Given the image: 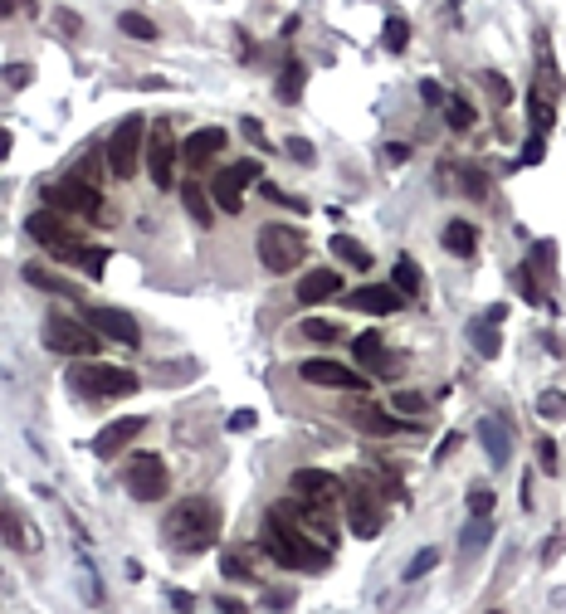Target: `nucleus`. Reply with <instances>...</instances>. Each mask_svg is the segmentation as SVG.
Wrapping results in <instances>:
<instances>
[{
    "label": "nucleus",
    "mask_w": 566,
    "mask_h": 614,
    "mask_svg": "<svg viewBox=\"0 0 566 614\" xmlns=\"http://www.w3.org/2000/svg\"><path fill=\"white\" fill-rule=\"evenodd\" d=\"M259 546L269 551V556L279 561V566L303 570V576H317V570L332 566V546H327L323 536H313L308 527H298L279 503H274L269 512H264V536H259Z\"/></svg>",
    "instance_id": "nucleus-1"
},
{
    "label": "nucleus",
    "mask_w": 566,
    "mask_h": 614,
    "mask_svg": "<svg viewBox=\"0 0 566 614\" xmlns=\"http://www.w3.org/2000/svg\"><path fill=\"white\" fill-rule=\"evenodd\" d=\"M220 527H225V517L210 497H186V503H176L167 512V541L176 551H186V556L210 546V541L220 536Z\"/></svg>",
    "instance_id": "nucleus-2"
},
{
    "label": "nucleus",
    "mask_w": 566,
    "mask_h": 614,
    "mask_svg": "<svg viewBox=\"0 0 566 614\" xmlns=\"http://www.w3.org/2000/svg\"><path fill=\"white\" fill-rule=\"evenodd\" d=\"M25 234L39 239V244H45L59 264H78V258L88 254V234L74 230V225L64 220V210H35L25 220Z\"/></svg>",
    "instance_id": "nucleus-3"
},
{
    "label": "nucleus",
    "mask_w": 566,
    "mask_h": 614,
    "mask_svg": "<svg viewBox=\"0 0 566 614\" xmlns=\"http://www.w3.org/2000/svg\"><path fill=\"white\" fill-rule=\"evenodd\" d=\"M69 385L88 400H122V395H137V376L118 366H103V361H84V366L69 371Z\"/></svg>",
    "instance_id": "nucleus-4"
},
{
    "label": "nucleus",
    "mask_w": 566,
    "mask_h": 614,
    "mask_svg": "<svg viewBox=\"0 0 566 614\" xmlns=\"http://www.w3.org/2000/svg\"><path fill=\"white\" fill-rule=\"evenodd\" d=\"M49 205L64 215H88V220H112V210L103 205V191L98 181H88V176H64V181L49 185Z\"/></svg>",
    "instance_id": "nucleus-5"
},
{
    "label": "nucleus",
    "mask_w": 566,
    "mask_h": 614,
    "mask_svg": "<svg viewBox=\"0 0 566 614\" xmlns=\"http://www.w3.org/2000/svg\"><path fill=\"white\" fill-rule=\"evenodd\" d=\"M103 332L94 322H78V317H49L45 322V347L54 356H98L103 351Z\"/></svg>",
    "instance_id": "nucleus-6"
},
{
    "label": "nucleus",
    "mask_w": 566,
    "mask_h": 614,
    "mask_svg": "<svg viewBox=\"0 0 566 614\" xmlns=\"http://www.w3.org/2000/svg\"><path fill=\"white\" fill-rule=\"evenodd\" d=\"M308 254V239L303 230H288V225H264L259 230V258L269 274H288V268H298Z\"/></svg>",
    "instance_id": "nucleus-7"
},
{
    "label": "nucleus",
    "mask_w": 566,
    "mask_h": 614,
    "mask_svg": "<svg viewBox=\"0 0 566 614\" xmlns=\"http://www.w3.org/2000/svg\"><path fill=\"white\" fill-rule=\"evenodd\" d=\"M142 137H147V118H122L118 132L108 137V151H103V161H108V171L118 176V181H127L132 171H137V156H142Z\"/></svg>",
    "instance_id": "nucleus-8"
},
{
    "label": "nucleus",
    "mask_w": 566,
    "mask_h": 614,
    "mask_svg": "<svg viewBox=\"0 0 566 614\" xmlns=\"http://www.w3.org/2000/svg\"><path fill=\"white\" fill-rule=\"evenodd\" d=\"M347 527H352V536H381V527H386V517H381L376 497H372V473H357L347 478Z\"/></svg>",
    "instance_id": "nucleus-9"
},
{
    "label": "nucleus",
    "mask_w": 566,
    "mask_h": 614,
    "mask_svg": "<svg viewBox=\"0 0 566 614\" xmlns=\"http://www.w3.org/2000/svg\"><path fill=\"white\" fill-rule=\"evenodd\" d=\"M122 487H127L137 503L167 497V463H161V454H132L127 468H122Z\"/></svg>",
    "instance_id": "nucleus-10"
},
{
    "label": "nucleus",
    "mask_w": 566,
    "mask_h": 614,
    "mask_svg": "<svg viewBox=\"0 0 566 614\" xmlns=\"http://www.w3.org/2000/svg\"><path fill=\"white\" fill-rule=\"evenodd\" d=\"M250 181H264V166L259 161H234V166H225V171H215V201H220V210H230V215H240V205H244V185Z\"/></svg>",
    "instance_id": "nucleus-11"
},
{
    "label": "nucleus",
    "mask_w": 566,
    "mask_h": 614,
    "mask_svg": "<svg viewBox=\"0 0 566 614\" xmlns=\"http://www.w3.org/2000/svg\"><path fill=\"white\" fill-rule=\"evenodd\" d=\"M171 166H176V137H171V118L152 122V137H147V171L161 191H171Z\"/></svg>",
    "instance_id": "nucleus-12"
},
{
    "label": "nucleus",
    "mask_w": 566,
    "mask_h": 614,
    "mask_svg": "<svg viewBox=\"0 0 566 614\" xmlns=\"http://www.w3.org/2000/svg\"><path fill=\"white\" fill-rule=\"evenodd\" d=\"M288 493L303 497V503H327V507H332L337 497L347 493V483H342V478H332V473H323V468H298L293 483H288Z\"/></svg>",
    "instance_id": "nucleus-13"
},
{
    "label": "nucleus",
    "mask_w": 566,
    "mask_h": 614,
    "mask_svg": "<svg viewBox=\"0 0 566 614\" xmlns=\"http://www.w3.org/2000/svg\"><path fill=\"white\" fill-rule=\"evenodd\" d=\"M303 381L332 385V390H366V376H357L352 366H337V361H303Z\"/></svg>",
    "instance_id": "nucleus-14"
},
{
    "label": "nucleus",
    "mask_w": 566,
    "mask_h": 614,
    "mask_svg": "<svg viewBox=\"0 0 566 614\" xmlns=\"http://www.w3.org/2000/svg\"><path fill=\"white\" fill-rule=\"evenodd\" d=\"M357 361H362L366 371H376V376H396L400 371V356L396 351H386V341H381V332H362V337L352 341Z\"/></svg>",
    "instance_id": "nucleus-15"
},
{
    "label": "nucleus",
    "mask_w": 566,
    "mask_h": 614,
    "mask_svg": "<svg viewBox=\"0 0 566 614\" xmlns=\"http://www.w3.org/2000/svg\"><path fill=\"white\" fill-rule=\"evenodd\" d=\"M88 322H94L103 337L122 341V347H137V341H142V327L127 317V312H118V307H94V312H88Z\"/></svg>",
    "instance_id": "nucleus-16"
},
{
    "label": "nucleus",
    "mask_w": 566,
    "mask_h": 614,
    "mask_svg": "<svg viewBox=\"0 0 566 614\" xmlns=\"http://www.w3.org/2000/svg\"><path fill=\"white\" fill-rule=\"evenodd\" d=\"M347 303L362 307V312H381V317H390V312H400L406 293H400L396 283H366V288H357V293L347 298Z\"/></svg>",
    "instance_id": "nucleus-17"
},
{
    "label": "nucleus",
    "mask_w": 566,
    "mask_h": 614,
    "mask_svg": "<svg viewBox=\"0 0 566 614\" xmlns=\"http://www.w3.org/2000/svg\"><path fill=\"white\" fill-rule=\"evenodd\" d=\"M327 298H342V274L313 268L308 278H298V303L303 307H317V303H327Z\"/></svg>",
    "instance_id": "nucleus-18"
},
{
    "label": "nucleus",
    "mask_w": 566,
    "mask_h": 614,
    "mask_svg": "<svg viewBox=\"0 0 566 614\" xmlns=\"http://www.w3.org/2000/svg\"><path fill=\"white\" fill-rule=\"evenodd\" d=\"M142 430H147V420H142V414H127V420H112L108 430H103L98 439H94V454H98V459H112V454H118V449H127V444H132V434H142Z\"/></svg>",
    "instance_id": "nucleus-19"
},
{
    "label": "nucleus",
    "mask_w": 566,
    "mask_h": 614,
    "mask_svg": "<svg viewBox=\"0 0 566 614\" xmlns=\"http://www.w3.org/2000/svg\"><path fill=\"white\" fill-rule=\"evenodd\" d=\"M479 434H483V449H488V459H493V468H503V463L513 459V439H508V424H503L498 414H483Z\"/></svg>",
    "instance_id": "nucleus-20"
},
{
    "label": "nucleus",
    "mask_w": 566,
    "mask_h": 614,
    "mask_svg": "<svg viewBox=\"0 0 566 614\" xmlns=\"http://www.w3.org/2000/svg\"><path fill=\"white\" fill-rule=\"evenodd\" d=\"M220 147H225V132L220 127H201V132H191V137L181 142V156H186V166H205Z\"/></svg>",
    "instance_id": "nucleus-21"
},
{
    "label": "nucleus",
    "mask_w": 566,
    "mask_h": 614,
    "mask_svg": "<svg viewBox=\"0 0 566 614\" xmlns=\"http://www.w3.org/2000/svg\"><path fill=\"white\" fill-rule=\"evenodd\" d=\"M352 420L362 424V430H372V434H406V424H400L396 414H381L376 405H357Z\"/></svg>",
    "instance_id": "nucleus-22"
},
{
    "label": "nucleus",
    "mask_w": 566,
    "mask_h": 614,
    "mask_svg": "<svg viewBox=\"0 0 566 614\" xmlns=\"http://www.w3.org/2000/svg\"><path fill=\"white\" fill-rule=\"evenodd\" d=\"M445 249H449L455 258H469L473 249H479V234H473V225H469V220H449V225H445Z\"/></svg>",
    "instance_id": "nucleus-23"
},
{
    "label": "nucleus",
    "mask_w": 566,
    "mask_h": 614,
    "mask_svg": "<svg viewBox=\"0 0 566 614\" xmlns=\"http://www.w3.org/2000/svg\"><path fill=\"white\" fill-rule=\"evenodd\" d=\"M5 546H20V551H39V536L25 527V517L5 503Z\"/></svg>",
    "instance_id": "nucleus-24"
},
{
    "label": "nucleus",
    "mask_w": 566,
    "mask_h": 614,
    "mask_svg": "<svg viewBox=\"0 0 566 614\" xmlns=\"http://www.w3.org/2000/svg\"><path fill=\"white\" fill-rule=\"evenodd\" d=\"M469 341L483 351V356H498V351H503V341H498V322H488V317L469 322Z\"/></svg>",
    "instance_id": "nucleus-25"
},
{
    "label": "nucleus",
    "mask_w": 566,
    "mask_h": 614,
    "mask_svg": "<svg viewBox=\"0 0 566 614\" xmlns=\"http://www.w3.org/2000/svg\"><path fill=\"white\" fill-rule=\"evenodd\" d=\"M332 254H337V258H347V264H352L357 274H366V268H372V249H362L352 234H337V239H332Z\"/></svg>",
    "instance_id": "nucleus-26"
},
{
    "label": "nucleus",
    "mask_w": 566,
    "mask_h": 614,
    "mask_svg": "<svg viewBox=\"0 0 566 614\" xmlns=\"http://www.w3.org/2000/svg\"><path fill=\"white\" fill-rule=\"evenodd\" d=\"M390 283H396L406 298H415V293H420V264H415L410 254H400L396 268H390Z\"/></svg>",
    "instance_id": "nucleus-27"
},
{
    "label": "nucleus",
    "mask_w": 566,
    "mask_h": 614,
    "mask_svg": "<svg viewBox=\"0 0 566 614\" xmlns=\"http://www.w3.org/2000/svg\"><path fill=\"white\" fill-rule=\"evenodd\" d=\"M20 274H25L35 288H45V293H59V298H78V288H74V283H64V278L45 274V268H39V264H25V268H20Z\"/></svg>",
    "instance_id": "nucleus-28"
},
{
    "label": "nucleus",
    "mask_w": 566,
    "mask_h": 614,
    "mask_svg": "<svg viewBox=\"0 0 566 614\" xmlns=\"http://www.w3.org/2000/svg\"><path fill=\"white\" fill-rule=\"evenodd\" d=\"M303 83H308V69L303 64H288L279 74V88H274V93H279V102H298V98H303Z\"/></svg>",
    "instance_id": "nucleus-29"
},
{
    "label": "nucleus",
    "mask_w": 566,
    "mask_h": 614,
    "mask_svg": "<svg viewBox=\"0 0 566 614\" xmlns=\"http://www.w3.org/2000/svg\"><path fill=\"white\" fill-rule=\"evenodd\" d=\"M459 185H464V191L473 195V201H488V176H483V171H473V166L469 161H459Z\"/></svg>",
    "instance_id": "nucleus-30"
},
{
    "label": "nucleus",
    "mask_w": 566,
    "mask_h": 614,
    "mask_svg": "<svg viewBox=\"0 0 566 614\" xmlns=\"http://www.w3.org/2000/svg\"><path fill=\"white\" fill-rule=\"evenodd\" d=\"M488 536H493V522H488V517H473V522L464 527V536H459V546L479 551V546H488Z\"/></svg>",
    "instance_id": "nucleus-31"
},
{
    "label": "nucleus",
    "mask_w": 566,
    "mask_h": 614,
    "mask_svg": "<svg viewBox=\"0 0 566 614\" xmlns=\"http://www.w3.org/2000/svg\"><path fill=\"white\" fill-rule=\"evenodd\" d=\"M381 45H386V49H396V54H400V49L410 45V25H406L400 15H390V20H386V29H381Z\"/></svg>",
    "instance_id": "nucleus-32"
},
{
    "label": "nucleus",
    "mask_w": 566,
    "mask_h": 614,
    "mask_svg": "<svg viewBox=\"0 0 566 614\" xmlns=\"http://www.w3.org/2000/svg\"><path fill=\"white\" fill-rule=\"evenodd\" d=\"M220 570H225L230 580H254V561L240 556V551H225V556H220Z\"/></svg>",
    "instance_id": "nucleus-33"
},
{
    "label": "nucleus",
    "mask_w": 566,
    "mask_h": 614,
    "mask_svg": "<svg viewBox=\"0 0 566 614\" xmlns=\"http://www.w3.org/2000/svg\"><path fill=\"white\" fill-rule=\"evenodd\" d=\"M181 201H186V210H191L201 225H210V205H205V191H201V185H195V181H186V185H181Z\"/></svg>",
    "instance_id": "nucleus-34"
},
{
    "label": "nucleus",
    "mask_w": 566,
    "mask_h": 614,
    "mask_svg": "<svg viewBox=\"0 0 566 614\" xmlns=\"http://www.w3.org/2000/svg\"><path fill=\"white\" fill-rule=\"evenodd\" d=\"M303 337L308 341H337L342 327H337V322H323V317H303Z\"/></svg>",
    "instance_id": "nucleus-35"
},
{
    "label": "nucleus",
    "mask_w": 566,
    "mask_h": 614,
    "mask_svg": "<svg viewBox=\"0 0 566 614\" xmlns=\"http://www.w3.org/2000/svg\"><path fill=\"white\" fill-rule=\"evenodd\" d=\"M445 112H449V127H455V132H469L473 122H479V118H473V108H469L464 98H449V102H445Z\"/></svg>",
    "instance_id": "nucleus-36"
},
{
    "label": "nucleus",
    "mask_w": 566,
    "mask_h": 614,
    "mask_svg": "<svg viewBox=\"0 0 566 614\" xmlns=\"http://www.w3.org/2000/svg\"><path fill=\"white\" fill-rule=\"evenodd\" d=\"M528 112H532V122H537V132H547L552 127V102H547V93H528Z\"/></svg>",
    "instance_id": "nucleus-37"
},
{
    "label": "nucleus",
    "mask_w": 566,
    "mask_h": 614,
    "mask_svg": "<svg viewBox=\"0 0 566 614\" xmlns=\"http://www.w3.org/2000/svg\"><path fill=\"white\" fill-rule=\"evenodd\" d=\"M118 25H122V35H137V39H157V25H152L147 15H118Z\"/></svg>",
    "instance_id": "nucleus-38"
},
{
    "label": "nucleus",
    "mask_w": 566,
    "mask_h": 614,
    "mask_svg": "<svg viewBox=\"0 0 566 614\" xmlns=\"http://www.w3.org/2000/svg\"><path fill=\"white\" fill-rule=\"evenodd\" d=\"M513 288L522 293V303H542V293H537V283H532V268L528 264L513 268Z\"/></svg>",
    "instance_id": "nucleus-39"
},
{
    "label": "nucleus",
    "mask_w": 566,
    "mask_h": 614,
    "mask_svg": "<svg viewBox=\"0 0 566 614\" xmlns=\"http://www.w3.org/2000/svg\"><path fill=\"white\" fill-rule=\"evenodd\" d=\"M435 566H439V551H435V546H425V551H420V556L406 566V580H420V576H430V570H435Z\"/></svg>",
    "instance_id": "nucleus-40"
},
{
    "label": "nucleus",
    "mask_w": 566,
    "mask_h": 614,
    "mask_svg": "<svg viewBox=\"0 0 566 614\" xmlns=\"http://www.w3.org/2000/svg\"><path fill=\"white\" fill-rule=\"evenodd\" d=\"M283 151L293 156L298 166H313V161H317V151H313V142H308V137H288V142H283Z\"/></svg>",
    "instance_id": "nucleus-41"
},
{
    "label": "nucleus",
    "mask_w": 566,
    "mask_h": 614,
    "mask_svg": "<svg viewBox=\"0 0 566 614\" xmlns=\"http://www.w3.org/2000/svg\"><path fill=\"white\" fill-rule=\"evenodd\" d=\"M390 410L396 414H425L430 405L420 400V395H410V390H400V395H390Z\"/></svg>",
    "instance_id": "nucleus-42"
},
{
    "label": "nucleus",
    "mask_w": 566,
    "mask_h": 614,
    "mask_svg": "<svg viewBox=\"0 0 566 614\" xmlns=\"http://www.w3.org/2000/svg\"><path fill=\"white\" fill-rule=\"evenodd\" d=\"M537 414H542V420H562V414H566V395L547 390V395L537 400Z\"/></svg>",
    "instance_id": "nucleus-43"
},
{
    "label": "nucleus",
    "mask_w": 566,
    "mask_h": 614,
    "mask_svg": "<svg viewBox=\"0 0 566 614\" xmlns=\"http://www.w3.org/2000/svg\"><path fill=\"white\" fill-rule=\"evenodd\" d=\"M240 132H244V142H250V147L269 151V132L259 127V118H244V122H240Z\"/></svg>",
    "instance_id": "nucleus-44"
},
{
    "label": "nucleus",
    "mask_w": 566,
    "mask_h": 614,
    "mask_svg": "<svg viewBox=\"0 0 566 614\" xmlns=\"http://www.w3.org/2000/svg\"><path fill=\"white\" fill-rule=\"evenodd\" d=\"M493 503H498V497H493V487H473V493H469V512H473V517H488Z\"/></svg>",
    "instance_id": "nucleus-45"
},
{
    "label": "nucleus",
    "mask_w": 566,
    "mask_h": 614,
    "mask_svg": "<svg viewBox=\"0 0 566 614\" xmlns=\"http://www.w3.org/2000/svg\"><path fill=\"white\" fill-rule=\"evenodd\" d=\"M78 268H84V274H103V268H108V249H98V244H88V254L78 258Z\"/></svg>",
    "instance_id": "nucleus-46"
},
{
    "label": "nucleus",
    "mask_w": 566,
    "mask_h": 614,
    "mask_svg": "<svg viewBox=\"0 0 566 614\" xmlns=\"http://www.w3.org/2000/svg\"><path fill=\"white\" fill-rule=\"evenodd\" d=\"M483 83H488V98L498 102V108H503V102H513V88H508V78H503V74H483Z\"/></svg>",
    "instance_id": "nucleus-47"
},
{
    "label": "nucleus",
    "mask_w": 566,
    "mask_h": 614,
    "mask_svg": "<svg viewBox=\"0 0 566 614\" xmlns=\"http://www.w3.org/2000/svg\"><path fill=\"white\" fill-rule=\"evenodd\" d=\"M542 151H547V142H542V132H537V137H528V142H522L518 166H537V161H542Z\"/></svg>",
    "instance_id": "nucleus-48"
},
{
    "label": "nucleus",
    "mask_w": 566,
    "mask_h": 614,
    "mask_svg": "<svg viewBox=\"0 0 566 614\" xmlns=\"http://www.w3.org/2000/svg\"><path fill=\"white\" fill-rule=\"evenodd\" d=\"M537 463H542V473H557V444L552 439L537 444Z\"/></svg>",
    "instance_id": "nucleus-49"
},
{
    "label": "nucleus",
    "mask_w": 566,
    "mask_h": 614,
    "mask_svg": "<svg viewBox=\"0 0 566 614\" xmlns=\"http://www.w3.org/2000/svg\"><path fill=\"white\" fill-rule=\"evenodd\" d=\"M29 74H35L29 64H5V83H10V88H25Z\"/></svg>",
    "instance_id": "nucleus-50"
},
{
    "label": "nucleus",
    "mask_w": 566,
    "mask_h": 614,
    "mask_svg": "<svg viewBox=\"0 0 566 614\" xmlns=\"http://www.w3.org/2000/svg\"><path fill=\"white\" fill-rule=\"evenodd\" d=\"M54 25L64 29V35H78V29H84V20H78L74 10H54Z\"/></svg>",
    "instance_id": "nucleus-51"
},
{
    "label": "nucleus",
    "mask_w": 566,
    "mask_h": 614,
    "mask_svg": "<svg viewBox=\"0 0 566 614\" xmlns=\"http://www.w3.org/2000/svg\"><path fill=\"white\" fill-rule=\"evenodd\" d=\"M532 258H537V264H542V268H547V264H552V258H557V249H552V239H542V244H537V249H532Z\"/></svg>",
    "instance_id": "nucleus-52"
},
{
    "label": "nucleus",
    "mask_w": 566,
    "mask_h": 614,
    "mask_svg": "<svg viewBox=\"0 0 566 614\" xmlns=\"http://www.w3.org/2000/svg\"><path fill=\"white\" fill-rule=\"evenodd\" d=\"M230 430H254V410H234L230 414Z\"/></svg>",
    "instance_id": "nucleus-53"
},
{
    "label": "nucleus",
    "mask_w": 566,
    "mask_h": 614,
    "mask_svg": "<svg viewBox=\"0 0 566 614\" xmlns=\"http://www.w3.org/2000/svg\"><path fill=\"white\" fill-rule=\"evenodd\" d=\"M386 161H410V147H400V142H390V147H386Z\"/></svg>",
    "instance_id": "nucleus-54"
},
{
    "label": "nucleus",
    "mask_w": 566,
    "mask_h": 614,
    "mask_svg": "<svg viewBox=\"0 0 566 614\" xmlns=\"http://www.w3.org/2000/svg\"><path fill=\"white\" fill-rule=\"evenodd\" d=\"M264 605H269V610H283V605H293V595H279V590H269V595H264Z\"/></svg>",
    "instance_id": "nucleus-55"
},
{
    "label": "nucleus",
    "mask_w": 566,
    "mask_h": 614,
    "mask_svg": "<svg viewBox=\"0 0 566 614\" xmlns=\"http://www.w3.org/2000/svg\"><path fill=\"white\" fill-rule=\"evenodd\" d=\"M455 449H459V439H455V434H449V439H445V444H439V449H435V459L445 463V459H449V454H455Z\"/></svg>",
    "instance_id": "nucleus-56"
},
{
    "label": "nucleus",
    "mask_w": 566,
    "mask_h": 614,
    "mask_svg": "<svg viewBox=\"0 0 566 614\" xmlns=\"http://www.w3.org/2000/svg\"><path fill=\"white\" fill-rule=\"evenodd\" d=\"M420 98H425L430 108H435V102H439V88H435V83H420Z\"/></svg>",
    "instance_id": "nucleus-57"
},
{
    "label": "nucleus",
    "mask_w": 566,
    "mask_h": 614,
    "mask_svg": "<svg viewBox=\"0 0 566 614\" xmlns=\"http://www.w3.org/2000/svg\"><path fill=\"white\" fill-rule=\"evenodd\" d=\"M167 600H171V605H176V610H191V595H186V590H171Z\"/></svg>",
    "instance_id": "nucleus-58"
},
{
    "label": "nucleus",
    "mask_w": 566,
    "mask_h": 614,
    "mask_svg": "<svg viewBox=\"0 0 566 614\" xmlns=\"http://www.w3.org/2000/svg\"><path fill=\"white\" fill-rule=\"evenodd\" d=\"M0 5H5V15H15V10H25L29 0H0Z\"/></svg>",
    "instance_id": "nucleus-59"
}]
</instances>
